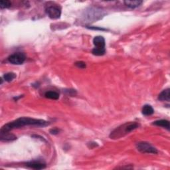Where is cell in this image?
<instances>
[{
	"instance_id": "4",
	"label": "cell",
	"mask_w": 170,
	"mask_h": 170,
	"mask_svg": "<svg viewBox=\"0 0 170 170\" xmlns=\"http://www.w3.org/2000/svg\"><path fill=\"white\" fill-rule=\"evenodd\" d=\"M137 150L143 154H158V150L156 148L152 146L150 143L146 142H140L136 144Z\"/></svg>"
},
{
	"instance_id": "5",
	"label": "cell",
	"mask_w": 170,
	"mask_h": 170,
	"mask_svg": "<svg viewBox=\"0 0 170 170\" xmlns=\"http://www.w3.org/2000/svg\"><path fill=\"white\" fill-rule=\"evenodd\" d=\"M46 14L51 19H57L60 18L61 15V7L57 5H51L47 7L45 9Z\"/></svg>"
},
{
	"instance_id": "13",
	"label": "cell",
	"mask_w": 170,
	"mask_h": 170,
	"mask_svg": "<svg viewBox=\"0 0 170 170\" xmlns=\"http://www.w3.org/2000/svg\"><path fill=\"white\" fill-rule=\"evenodd\" d=\"M124 4L131 9H134L139 7L142 3V1H140V0H136V1H124Z\"/></svg>"
},
{
	"instance_id": "8",
	"label": "cell",
	"mask_w": 170,
	"mask_h": 170,
	"mask_svg": "<svg viewBox=\"0 0 170 170\" xmlns=\"http://www.w3.org/2000/svg\"><path fill=\"white\" fill-rule=\"evenodd\" d=\"M26 165L27 167L34 169H45L46 168L45 164L42 163L41 161H30V162H27L26 164Z\"/></svg>"
},
{
	"instance_id": "12",
	"label": "cell",
	"mask_w": 170,
	"mask_h": 170,
	"mask_svg": "<svg viewBox=\"0 0 170 170\" xmlns=\"http://www.w3.org/2000/svg\"><path fill=\"white\" fill-rule=\"evenodd\" d=\"M142 112L144 116H150L154 113V110L152 106L146 104L143 106Z\"/></svg>"
},
{
	"instance_id": "1",
	"label": "cell",
	"mask_w": 170,
	"mask_h": 170,
	"mask_svg": "<svg viewBox=\"0 0 170 170\" xmlns=\"http://www.w3.org/2000/svg\"><path fill=\"white\" fill-rule=\"evenodd\" d=\"M49 124V122L41 119H35L29 117H21L15 120L5 124L1 128V132H7L16 128H20L27 126H36L40 127L47 126Z\"/></svg>"
},
{
	"instance_id": "3",
	"label": "cell",
	"mask_w": 170,
	"mask_h": 170,
	"mask_svg": "<svg viewBox=\"0 0 170 170\" xmlns=\"http://www.w3.org/2000/svg\"><path fill=\"white\" fill-rule=\"evenodd\" d=\"M93 44L95 48L92 49V53L96 56H103L106 53L105 39L102 36H96L93 39Z\"/></svg>"
},
{
	"instance_id": "10",
	"label": "cell",
	"mask_w": 170,
	"mask_h": 170,
	"mask_svg": "<svg viewBox=\"0 0 170 170\" xmlns=\"http://www.w3.org/2000/svg\"><path fill=\"white\" fill-rule=\"evenodd\" d=\"M17 139V137L15 135L9 133V132H1V140L2 141H13Z\"/></svg>"
},
{
	"instance_id": "17",
	"label": "cell",
	"mask_w": 170,
	"mask_h": 170,
	"mask_svg": "<svg viewBox=\"0 0 170 170\" xmlns=\"http://www.w3.org/2000/svg\"><path fill=\"white\" fill-rule=\"evenodd\" d=\"M75 65L78 68H80V69H85V68L87 67V65H86V63H85L83 61H78V62H76Z\"/></svg>"
},
{
	"instance_id": "14",
	"label": "cell",
	"mask_w": 170,
	"mask_h": 170,
	"mask_svg": "<svg viewBox=\"0 0 170 170\" xmlns=\"http://www.w3.org/2000/svg\"><path fill=\"white\" fill-rule=\"evenodd\" d=\"M45 96L49 99L57 100L59 99V94L55 91H48L45 94Z\"/></svg>"
},
{
	"instance_id": "11",
	"label": "cell",
	"mask_w": 170,
	"mask_h": 170,
	"mask_svg": "<svg viewBox=\"0 0 170 170\" xmlns=\"http://www.w3.org/2000/svg\"><path fill=\"white\" fill-rule=\"evenodd\" d=\"M153 124L157 126H160L164 128L167 129L168 130H169L170 129V126H169V122L167 120H160L154 122Z\"/></svg>"
},
{
	"instance_id": "7",
	"label": "cell",
	"mask_w": 170,
	"mask_h": 170,
	"mask_svg": "<svg viewBox=\"0 0 170 170\" xmlns=\"http://www.w3.org/2000/svg\"><path fill=\"white\" fill-rule=\"evenodd\" d=\"M26 59V56L23 53H15L8 57L7 60L13 65H22Z\"/></svg>"
},
{
	"instance_id": "16",
	"label": "cell",
	"mask_w": 170,
	"mask_h": 170,
	"mask_svg": "<svg viewBox=\"0 0 170 170\" xmlns=\"http://www.w3.org/2000/svg\"><path fill=\"white\" fill-rule=\"evenodd\" d=\"M11 6V3L8 0H1L0 1V8L1 9H6V8H9Z\"/></svg>"
},
{
	"instance_id": "6",
	"label": "cell",
	"mask_w": 170,
	"mask_h": 170,
	"mask_svg": "<svg viewBox=\"0 0 170 170\" xmlns=\"http://www.w3.org/2000/svg\"><path fill=\"white\" fill-rule=\"evenodd\" d=\"M104 14L103 11L101 10H99L97 8H90L89 10L86 11V15L85 17L91 21H96L98 19H100L103 17Z\"/></svg>"
},
{
	"instance_id": "9",
	"label": "cell",
	"mask_w": 170,
	"mask_h": 170,
	"mask_svg": "<svg viewBox=\"0 0 170 170\" xmlns=\"http://www.w3.org/2000/svg\"><path fill=\"white\" fill-rule=\"evenodd\" d=\"M158 100L160 101H168L170 100V90L167 88L161 92L158 96Z\"/></svg>"
},
{
	"instance_id": "18",
	"label": "cell",
	"mask_w": 170,
	"mask_h": 170,
	"mask_svg": "<svg viewBox=\"0 0 170 170\" xmlns=\"http://www.w3.org/2000/svg\"><path fill=\"white\" fill-rule=\"evenodd\" d=\"M59 132V130L57 128H53L50 130V133L52 134H57Z\"/></svg>"
},
{
	"instance_id": "2",
	"label": "cell",
	"mask_w": 170,
	"mask_h": 170,
	"mask_svg": "<svg viewBox=\"0 0 170 170\" xmlns=\"http://www.w3.org/2000/svg\"><path fill=\"white\" fill-rule=\"evenodd\" d=\"M140 124L137 122H126L114 129L110 134L111 139H120L130 134L131 132L138 128Z\"/></svg>"
},
{
	"instance_id": "15",
	"label": "cell",
	"mask_w": 170,
	"mask_h": 170,
	"mask_svg": "<svg viewBox=\"0 0 170 170\" xmlns=\"http://www.w3.org/2000/svg\"><path fill=\"white\" fill-rule=\"evenodd\" d=\"M3 78L7 82H11L13 80L16 78V75L14 73H8L3 75Z\"/></svg>"
}]
</instances>
